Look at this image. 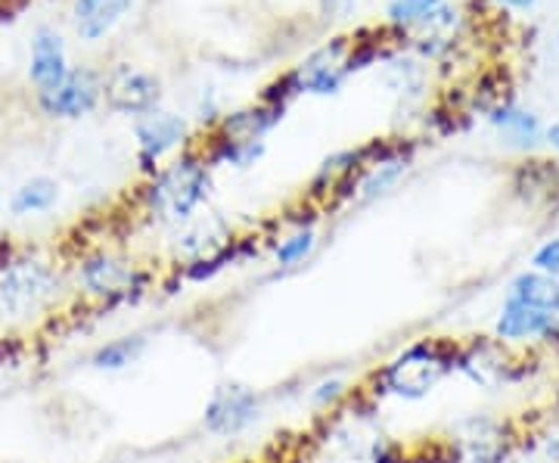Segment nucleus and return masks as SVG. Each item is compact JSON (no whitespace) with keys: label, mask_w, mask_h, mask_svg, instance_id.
<instances>
[{"label":"nucleus","mask_w":559,"mask_h":463,"mask_svg":"<svg viewBox=\"0 0 559 463\" xmlns=\"http://www.w3.org/2000/svg\"><path fill=\"white\" fill-rule=\"evenodd\" d=\"M209 193H212L209 162L193 150H183L153 175L146 187V205L159 222L183 224L200 212Z\"/></svg>","instance_id":"f257e3e1"},{"label":"nucleus","mask_w":559,"mask_h":463,"mask_svg":"<svg viewBox=\"0 0 559 463\" xmlns=\"http://www.w3.org/2000/svg\"><path fill=\"white\" fill-rule=\"evenodd\" d=\"M454 355H457V345H444L436 343V340L414 343L382 370V389L392 392V395H399L404 402H419L444 377L454 373Z\"/></svg>","instance_id":"f03ea898"},{"label":"nucleus","mask_w":559,"mask_h":463,"mask_svg":"<svg viewBox=\"0 0 559 463\" xmlns=\"http://www.w3.org/2000/svg\"><path fill=\"white\" fill-rule=\"evenodd\" d=\"M385 25L401 38H457L463 13L454 0H389Z\"/></svg>","instance_id":"7ed1b4c3"},{"label":"nucleus","mask_w":559,"mask_h":463,"mask_svg":"<svg viewBox=\"0 0 559 463\" xmlns=\"http://www.w3.org/2000/svg\"><path fill=\"white\" fill-rule=\"evenodd\" d=\"M60 289V277L47 262H16L0 277V305L13 318H32Z\"/></svg>","instance_id":"20e7f679"},{"label":"nucleus","mask_w":559,"mask_h":463,"mask_svg":"<svg viewBox=\"0 0 559 463\" xmlns=\"http://www.w3.org/2000/svg\"><path fill=\"white\" fill-rule=\"evenodd\" d=\"M134 138H138V156L143 171L153 178L159 171L162 159L175 156L190 141V121L171 109H153L134 119Z\"/></svg>","instance_id":"39448f33"},{"label":"nucleus","mask_w":559,"mask_h":463,"mask_svg":"<svg viewBox=\"0 0 559 463\" xmlns=\"http://www.w3.org/2000/svg\"><path fill=\"white\" fill-rule=\"evenodd\" d=\"M352 54V38L336 35V38L323 40L320 47H314L305 60L293 69L299 94H311V97H336L345 81L352 79L345 62Z\"/></svg>","instance_id":"423d86ee"},{"label":"nucleus","mask_w":559,"mask_h":463,"mask_svg":"<svg viewBox=\"0 0 559 463\" xmlns=\"http://www.w3.org/2000/svg\"><path fill=\"white\" fill-rule=\"evenodd\" d=\"M103 100L112 112L140 119L162 106V79L156 72L121 62L103 79Z\"/></svg>","instance_id":"0eeeda50"},{"label":"nucleus","mask_w":559,"mask_h":463,"mask_svg":"<svg viewBox=\"0 0 559 463\" xmlns=\"http://www.w3.org/2000/svg\"><path fill=\"white\" fill-rule=\"evenodd\" d=\"M495 340L507 348H528V345H559V314L540 311L532 305L503 299L498 318L491 327Z\"/></svg>","instance_id":"6e6552de"},{"label":"nucleus","mask_w":559,"mask_h":463,"mask_svg":"<svg viewBox=\"0 0 559 463\" xmlns=\"http://www.w3.org/2000/svg\"><path fill=\"white\" fill-rule=\"evenodd\" d=\"M261 417V395L255 389L242 383H224L212 392V399L205 404L202 426L212 436H240L249 426L259 424Z\"/></svg>","instance_id":"1a4fd4ad"},{"label":"nucleus","mask_w":559,"mask_h":463,"mask_svg":"<svg viewBox=\"0 0 559 463\" xmlns=\"http://www.w3.org/2000/svg\"><path fill=\"white\" fill-rule=\"evenodd\" d=\"M454 373L466 377L469 383H476L485 392H495L500 385L520 380L510 348L498 343L495 336L491 340H476V343L466 345V348H457V355H454Z\"/></svg>","instance_id":"9d476101"},{"label":"nucleus","mask_w":559,"mask_h":463,"mask_svg":"<svg viewBox=\"0 0 559 463\" xmlns=\"http://www.w3.org/2000/svg\"><path fill=\"white\" fill-rule=\"evenodd\" d=\"M38 109L50 119H84L103 103V75L91 66H72L69 79L57 91L35 97Z\"/></svg>","instance_id":"9b49d317"},{"label":"nucleus","mask_w":559,"mask_h":463,"mask_svg":"<svg viewBox=\"0 0 559 463\" xmlns=\"http://www.w3.org/2000/svg\"><path fill=\"white\" fill-rule=\"evenodd\" d=\"M81 286L106 302H128L131 296H138L146 286V274H140L134 264L121 262L116 256L97 252L91 259H84L79 268Z\"/></svg>","instance_id":"f8f14e48"},{"label":"nucleus","mask_w":559,"mask_h":463,"mask_svg":"<svg viewBox=\"0 0 559 463\" xmlns=\"http://www.w3.org/2000/svg\"><path fill=\"white\" fill-rule=\"evenodd\" d=\"M457 436L460 454L466 458V463H507L516 448V436L510 424L485 414L466 417L457 426Z\"/></svg>","instance_id":"ddd939ff"},{"label":"nucleus","mask_w":559,"mask_h":463,"mask_svg":"<svg viewBox=\"0 0 559 463\" xmlns=\"http://www.w3.org/2000/svg\"><path fill=\"white\" fill-rule=\"evenodd\" d=\"M69 72H72V62H69V50L60 32L50 25L35 28L32 44H28V81L35 87V97L57 91L62 81L69 79Z\"/></svg>","instance_id":"4468645a"},{"label":"nucleus","mask_w":559,"mask_h":463,"mask_svg":"<svg viewBox=\"0 0 559 463\" xmlns=\"http://www.w3.org/2000/svg\"><path fill=\"white\" fill-rule=\"evenodd\" d=\"M485 119L495 128L498 141L507 146V150H516V153H532L544 143V131L547 124L540 121V116L535 109H525L520 103L513 100H500L495 106L485 109Z\"/></svg>","instance_id":"2eb2a0df"},{"label":"nucleus","mask_w":559,"mask_h":463,"mask_svg":"<svg viewBox=\"0 0 559 463\" xmlns=\"http://www.w3.org/2000/svg\"><path fill=\"white\" fill-rule=\"evenodd\" d=\"M134 0H72V28L81 44H100L131 13Z\"/></svg>","instance_id":"dca6fc26"},{"label":"nucleus","mask_w":559,"mask_h":463,"mask_svg":"<svg viewBox=\"0 0 559 463\" xmlns=\"http://www.w3.org/2000/svg\"><path fill=\"white\" fill-rule=\"evenodd\" d=\"M283 121V106H267V103H252L230 109L218 119V138L230 141H264L274 128Z\"/></svg>","instance_id":"f3484780"},{"label":"nucleus","mask_w":559,"mask_h":463,"mask_svg":"<svg viewBox=\"0 0 559 463\" xmlns=\"http://www.w3.org/2000/svg\"><path fill=\"white\" fill-rule=\"evenodd\" d=\"M503 299L559 314V281L550 277V274H540V271L525 268V271L510 277L507 289H503Z\"/></svg>","instance_id":"a211bd4d"},{"label":"nucleus","mask_w":559,"mask_h":463,"mask_svg":"<svg viewBox=\"0 0 559 463\" xmlns=\"http://www.w3.org/2000/svg\"><path fill=\"white\" fill-rule=\"evenodd\" d=\"M407 168H411V159L404 153H385L380 162H373L367 168V175H364V181L358 187V197L364 202H370L380 200L385 193H392L395 183L407 175Z\"/></svg>","instance_id":"6ab92c4d"},{"label":"nucleus","mask_w":559,"mask_h":463,"mask_svg":"<svg viewBox=\"0 0 559 463\" xmlns=\"http://www.w3.org/2000/svg\"><path fill=\"white\" fill-rule=\"evenodd\" d=\"M60 202V183L53 181V178H32V181H25L10 197V212L16 215V218H25V215H40V212H50L53 205Z\"/></svg>","instance_id":"aec40b11"},{"label":"nucleus","mask_w":559,"mask_h":463,"mask_svg":"<svg viewBox=\"0 0 559 463\" xmlns=\"http://www.w3.org/2000/svg\"><path fill=\"white\" fill-rule=\"evenodd\" d=\"M267 153V143L264 141H230V138H215L205 162L209 165H230V168H249L255 165Z\"/></svg>","instance_id":"412c9836"},{"label":"nucleus","mask_w":559,"mask_h":463,"mask_svg":"<svg viewBox=\"0 0 559 463\" xmlns=\"http://www.w3.org/2000/svg\"><path fill=\"white\" fill-rule=\"evenodd\" d=\"M143 348H146V340H143V336H121V340H112V343L100 345V348L94 352L91 364H94L97 370H124V367H131V364L138 361L140 355H143Z\"/></svg>","instance_id":"4be33fe9"},{"label":"nucleus","mask_w":559,"mask_h":463,"mask_svg":"<svg viewBox=\"0 0 559 463\" xmlns=\"http://www.w3.org/2000/svg\"><path fill=\"white\" fill-rule=\"evenodd\" d=\"M314 246H318V230L314 227H299V230H293L289 237H283L274 246V259H277L280 268H296L314 252Z\"/></svg>","instance_id":"5701e85b"},{"label":"nucleus","mask_w":559,"mask_h":463,"mask_svg":"<svg viewBox=\"0 0 559 463\" xmlns=\"http://www.w3.org/2000/svg\"><path fill=\"white\" fill-rule=\"evenodd\" d=\"M528 268H532V271H540V274H550V277H557L559 281V234L547 237V240L540 242L538 249L528 256Z\"/></svg>","instance_id":"b1692460"},{"label":"nucleus","mask_w":559,"mask_h":463,"mask_svg":"<svg viewBox=\"0 0 559 463\" xmlns=\"http://www.w3.org/2000/svg\"><path fill=\"white\" fill-rule=\"evenodd\" d=\"M345 395V380H323V383L311 392V404L314 407H330L333 402H340Z\"/></svg>","instance_id":"393cba45"},{"label":"nucleus","mask_w":559,"mask_h":463,"mask_svg":"<svg viewBox=\"0 0 559 463\" xmlns=\"http://www.w3.org/2000/svg\"><path fill=\"white\" fill-rule=\"evenodd\" d=\"M358 0H318V10L323 20L336 22V20H348L355 13Z\"/></svg>","instance_id":"a878e982"},{"label":"nucleus","mask_w":559,"mask_h":463,"mask_svg":"<svg viewBox=\"0 0 559 463\" xmlns=\"http://www.w3.org/2000/svg\"><path fill=\"white\" fill-rule=\"evenodd\" d=\"M485 3L498 7V10H503V13H532L540 0H485Z\"/></svg>","instance_id":"bb28decb"},{"label":"nucleus","mask_w":559,"mask_h":463,"mask_svg":"<svg viewBox=\"0 0 559 463\" xmlns=\"http://www.w3.org/2000/svg\"><path fill=\"white\" fill-rule=\"evenodd\" d=\"M544 143L554 150V153H559V121H554V124H547V131H544Z\"/></svg>","instance_id":"cd10ccee"},{"label":"nucleus","mask_w":559,"mask_h":463,"mask_svg":"<svg viewBox=\"0 0 559 463\" xmlns=\"http://www.w3.org/2000/svg\"><path fill=\"white\" fill-rule=\"evenodd\" d=\"M544 451H547V458H550V461L559 463V436H557V439H550V442H547V448H544Z\"/></svg>","instance_id":"c85d7f7f"},{"label":"nucleus","mask_w":559,"mask_h":463,"mask_svg":"<svg viewBox=\"0 0 559 463\" xmlns=\"http://www.w3.org/2000/svg\"><path fill=\"white\" fill-rule=\"evenodd\" d=\"M557 47H559V32H557Z\"/></svg>","instance_id":"c756f323"},{"label":"nucleus","mask_w":559,"mask_h":463,"mask_svg":"<svg viewBox=\"0 0 559 463\" xmlns=\"http://www.w3.org/2000/svg\"><path fill=\"white\" fill-rule=\"evenodd\" d=\"M0 205H3V197H0Z\"/></svg>","instance_id":"7c9ffc66"},{"label":"nucleus","mask_w":559,"mask_h":463,"mask_svg":"<svg viewBox=\"0 0 559 463\" xmlns=\"http://www.w3.org/2000/svg\"><path fill=\"white\" fill-rule=\"evenodd\" d=\"M13 463H16V461H13Z\"/></svg>","instance_id":"2f4dec72"}]
</instances>
